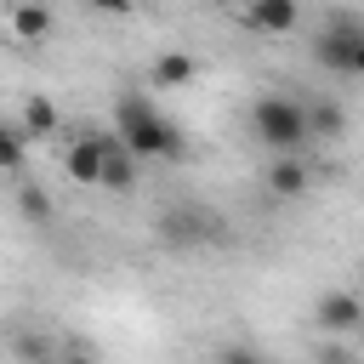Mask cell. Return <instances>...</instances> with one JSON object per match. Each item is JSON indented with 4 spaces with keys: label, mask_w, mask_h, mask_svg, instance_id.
Masks as SVG:
<instances>
[{
    "label": "cell",
    "mask_w": 364,
    "mask_h": 364,
    "mask_svg": "<svg viewBox=\"0 0 364 364\" xmlns=\"http://www.w3.org/2000/svg\"><path fill=\"white\" fill-rule=\"evenodd\" d=\"M114 131H119V142H125L136 159H182V148H188L182 125H176L171 114H159V102L142 97V91L114 97Z\"/></svg>",
    "instance_id": "1"
},
{
    "label": "cell",
    "mask_w": 364,
    "mask_h": 364,
    "mask_svg": "<svg viewBox=\"0 0 364 364\" xmlns=\"http://www.w3.org/2000/svg\"><path fill=\"white\" fill-rule=\"evenodd\" d=\"M250 136L267 148V154H301L313 142L307 131V102L284 97V91H262L250 102Z\"/></svg>",
    "instance_id": "2"
},
{
    "label": "cell",
    "mask_w": 364,
    "mask_h": 364,
    "mask_svg": "<svg viewBox=\"0 0 364 364\" xmlns=\"http://www.w3.org/2000/svg\"><path fill=\"white\" fill-rule=\"evenodd\" d=\"M313 63L347 80H364V17L358 11H330L313 34Z\"/></svg>",
    "instance_id": "3"
},
{
    "label": "cell",
    "mask_w": 364,
    "mask_h": 364,
    "mask_svg": "<svg viewBox=\"0 0 364 364\" xmlns=\"http://www.w3.org/2000/svg\"><path fill=\"white\" fill-rule=\"evenodd\" d=\"M210 228H216V222H210L199 205H165V210L154 216V239H159L165 250H199V245L216 239Z\"/></svg>",
    "instance_id": "4"
},
{
    "label": "cell",
    "mask_w": 364,
    "mask_h": 364,
    "mask_svg": "<svg viewBox=\"0 0 364 364\" xmlns=\"http://www.w3.org/2000/svg\"><path fill=\"white\" fill-rule=\"evenodd\" d=\"M313 318L318 330H341V336L364 330V290H324L313 301Z\"/></svg>",
    "instance_id": "5"
},
{
    "label": "cell",
    "mask_w": 364,
    "mask_h": 364,
    "mask_svg": "<svg viewBox=\"0 0 364 364\" xmlns=\"http://www.w3.org/2000/svg\"><path fill=\"white\" fill-rule=\"evenodd\" d=\"M262 182H267V193H279V199H301V193L313 188V171L301 165V154H273Z\"/></svg>",
    "instance_id": "6"
},
{
    "label": "cell",
    "mask_w": 364,
    "mask_h": 364,
    "mask_svg": "<svg viewBox=\"0 0 364 364\" xmlns=\"http://www.w3.org/2000/svg\"><path fill=\"white\" fill-rule=\"evenodd\" d=\"M131 182H136V154L119 142V131H108V136H102V182H97V188L125 193Z\"/></svg>",
    "instance_id": "7"
},
{
    "label": "cell",
    "mask_w": 364,
    "mask_h": 364,
    "mask_svg": "<svg viewBox=\"0 0 364 364\" xmlns=\"http://www.w3.org/2000/svg\"><path fill=\"white\" fill-rule=\"evenodd\" d=\"M63 171H68V182H102V136H74L68 142V154H63Z\"/></svg>",
    "instance_id": "8"
},
{
    "label": "cell",
    "mask_w": 364,
    "mask_h": 364,
    "mask_svg": "<svg viewBox=\"0 0 364 364\" xmlns=\"http://www.w3.org/2000/svg\"><path fill=\"white\" fill-rule=\"evenodd\" d=\"M245 17H250V28H262V34H290L296 17H301V6H296V0H245Z\"/></svg>",
    "instance_id": "9"
},
{
    "label": "cell",
    "mask_w": 364,
    "mask_h": 364,
    "mask_svg": "<svg viewBox=\"0 0 364 364\" xmlns=\"http://www.w3.org/2000/svg\"><path fill=\"white\" fill-rule=\"evenodd\" d=\"M51 6H40V0H17L11 6V34L23 40V46H40V40H51Z\"/></svg>",
    "instance_id": "10"
},
{
    "label": "cell",
    "mask_w": 364,
    "mask_h": 364,
    "mask_svg": "<svg viewBox=\"0 0 364 364\" xmlns=\"http://www.w3.org/2000/svg\"><path fill=\"white\" fill-rule=\"evenodd\" d=\"M193 57L188 51H165V57H154V85L159 91H182V85H193Z\"/></svg>",
    "instance_id": "11"
},
{
    "label": "cell",
    "mask_w": 364,
    "mask_h": 364,
    "mask_svg": "<svg viewBox=\"0 0 364 364\" xmlns=\"http://www.w3.org/2000/svg\"><path fill=\"white\" fill-rule=\"evenodd\" d=\"M307 131H313L318 142H336V136L347 131V108H341V102H330V97L307 102Z\"/></svg>",
    "instance_id": "12"
},
{
    "label": "cell",
    "mask_w": 364,
    "mask_h": 364,
    "mask_svg": "<svg viewBox=\"0 0 364 364\" xmlns=\"http://www.w3.org/2000/svg\"><path fill=\"white\" fill-rule=\"evenodd\" d=\"M17 210H23L28 228H51V222H57V199H51L40 182H23V188H17Z\"/></svg>",
    "instance_id": "13"
},
{
    "label": "cell",
    "mask_w": 364,
    "mask_h": 364,
    "mask_svg": "<svg viewBox=\"0 0 364 364\" xmlns=\"http://www.w3.org/2000/svg\"><path fill=\"white\" fill-rule=\"evenodd\" d=\"M17 125H23V136H28V142H34V136H51V131H57V108H51V97H28Z\"/></svg>",
    "instance_id": "14"
},
{
    "label": "cell",
    "mask_w": 364,
    "mask_h": 364,
    "mask_svg": "<svg viewBox=\"0 0 364 364\" xmlns=\"http://www.w3.org/2000/svg\"><path fill=\"white\" fill-rule=\"evenodd\" d=\"M23 148H28L23 125H6L0 119V171H23Z\"/></svg>",
    "instance_id": "15"
},
{
    "label": "cell",
    "mask_w": 364,
    "mask_h": 364,
    "mask_svg": "<svg viewBox=\"0 0 364 364\" xmlns=\"http://www.w3.org/2000/svg\"><path fill=\"white\" fill-rule=\"evenodd\" d=\"M11 353H17V358H51L57 347H51V341H40V336H17V341H11Z\"/></svg>",
    "instance_id": "16"
},
{
    "label": "cell",
    "mask_w": 364,
    "mask_h": 364,
    "mask_svg": "<svg viewBox=\"0 0 364 364\" xmlns=\"http://www.w3.org/2000/svg\"><path fill=\"white\" fill-rule=\"evenodd\" d=\"M91 11H108V17H125V11H136V0H85Z\"/></svg>",
    "instance_id": "17"
},
{
    "label": "cell",
    "mask_w": 364,
    "mask_h": 364,
    "mask_svg": "<svg viewBox=\"0 0 364 364\" xmlns=\"http://www.w3.org/2000/svg\"><path fill=\"white\" fill-rule=\"evenodd\" d=\"M318 358H330V364H341V358H353V347H341V341H318Z\"/></svg>",
    "instance_id": "18"
},
{
    "label": "cell",
    "mask_w": 364,
    "mask_h": 364,
    "mask_svg": "<svg viewBox=\"0 0 364 364\" xmlns=\"http://www.w3.org/2000/svg\"><path fill=\"white\" fill-rule=\"evenodd\" d=\"M358 290H364V262H358Z\"/></svg>",
    "instance_id": "19"
}]
</instances>
